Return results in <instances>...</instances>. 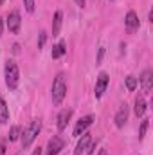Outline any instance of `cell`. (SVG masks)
Segmentation results:
<instances>
[{
    "instance_id": "cell-4",
    "label": "cell",
    "mask_w": 153,
    "mask_h": 155,
    "mask_svg": "<svg viewBox=\"0 0 153 155\" xmlns=\"http://www.w3.org/2000/svg\"><path fill=\"white\" fill-rule=\"evenodd\" d=\"M7 29H9V33H13V35H18V31H20V24H22V18H20V13L15 9V11H11L9 15H7Z\"/></svg>"
},
{
    "instance_id": "cell-22",
    "label": "cell",
    "mask_w": 153,
    "mask_h": 155,
    "mask_svg": "<svg viewBox=\"0 0 153 155\" xmlns=\"http://www.w3.org/2000/svg\"><path fill=\"white\" fill-rule=\"evenodd\" d=\"M4 153H5V143L0 139V155H4Z\"/></svg>"
},
{
    "instance_id": "cell-17",
    "label": "cell",
    "mask_w": 153,
    "mask_h": 155,
    "mask_svg": "<svg viewBox=\"0 0 153 155\" xmlns=\"http://www.w3.org/2000/svg\"><path fill=\"white\" fill-rule=\"evenodd\" d=\"M137 83H139V81H137V78L135 76H128L126 78V88H128V90H135V88H137Z\"/></svg>"
},
{
    "instance_id": "cell-3",
    "label": "cell",
    "mask_w": 153,
    "mask_h": 155,
    "mask_svg": "<svg viewBox=\"0 0 153 155\" xmlns=\"http://www.w3.org/2000/svg\"><path fill=\"white\" fill-rule=\"evenodd\" d=\"M5 85L9 90H16L18 87V81H20V71H18V65L13 61V60H7L5 61Z\"/></svg>"
},
{
    "instance_id": "cell-8",
    "label": "cell",
    "mask_w": 153,
    "mask_h": 155,
    "mask_svg": "<svg viewBox=\"0 0 153 155\" xmlns=\"http://www.w3.org/2000/svg\"><path fill=\"white\" fill-rule=\"evenodd\" d=\"M141 85H142V90L148 94V92H151L153 88V72L150 69H146L144 72H142V76H141Z\"/></svg>"
},
{
    "instance_id": "cell-18",
    "label": "cell",
    "mask_w": 153,
    "mask_h": 155,
    "mask_svg": "<svg viewBox=\"0 0 153 155\" xmlns=\"http://www.w3.org/2000/svg\"><path fill=\"white\" fill-rule=\"evenodd\" d=\"M20 137V128L18 126H13L11 132H9V141H16Z\"/></svg>"
},
{
    "instance_id": "cell-15",
    "label": "cell",
    "mask_w": 153,
    "mask_h": 155,
    "mask_svg": "<svg viewBox=\"0 0 153 155\" xmlns=\"http://www.w3.org/2000/svg\"><path fill=\"white\" fill-rule=\"evenodd\" d=\"M9 121V108H7V103L4 101V97L0 96V123L5 124Z\"/></svg>"
},
{
    "instance_id": "cell-10",
    "label": "cell",
    "mask_w": 153,
    "mask_h": 155,
    "mask_svg": "<svg viewBox=\"0 0 153 155\" xmlns=\"http://www.w3.org/2000/svg\"><path fill=\"white\" fill-rule=\"evenodd\" d=\"M114 121H115V126H117V128H122V126L126 124V121H128V107H126V105H122V107L117 110Z\"/></svg>"
},
{
    "instance_id": "cell-24",
    "label": "cell",
    "mask_w": 153,
    "mask_h": 155,
    "mask_svg": "<svg viewBox=\"0 0 153 155\" xmlns=\"http://www.w3.org/2000/svg\"><path fill=\"white\" fill-rule=\"evenodd\" d=\"M76 4L79 5V7H83V5H85V0H76Z\"/></svg>"
},
{
    "instance_id": "cell-23",
    "label": "cell",
    "mask_w": 153,
    "mask_h": 155,
    "mask_svg": "<svg viewBox=\"0 0 153 155\" xmlns=\"http://www.w3.org/2000/svg\"><path fill=\"white\" fill-rule=\"evenodd\" d=\"M103 54H105V49H99V56H97V61H101V58H103Z\"/></svg>"
},
{
    "instance_id": "cell-9",
    "label": "cell",
    "mask_w": 153,
    "mask_h": 155,
    "mask_svg": "<svg viewBox=\"0 0 153 155\" xmlns=\"http://www.w3.org/2000/svg\"><path fill=\"white\" fill-rule=\"evenodd\" d=\"M61 150H63V141L60 137H52L47 146V155H58Z\"/></svg>"
},
{
    "instance_id": "cell-14",
    "label": "cell",
    "mask_w": 153,
    "mask_h": 155,
    "mask_svg": "<svg viewBox=\"0 0 153 155\" xmlns=\"http://www.w3.org/2000/svg\"><path fill=\"white\" fill-rule=\"evenodd\" d=\"M61 20H63V15H61L60 11H56V13H54V20H52V36H58V35H60Z\"/></svg>"
},
{
    "instance_id": "cell-7",
    "label": "cell",
    "mask_w": 153,
    "mask_h": 155,
    "mask_svg": "<svg viewBox=\"0 0 153 155\" xmlns=\"http://www.w3.org/2000/svg\"><path fill=\"white\" fill-rule=\"evenodd\" d=\"M94 123V116H85V117H81L79 121H77V124H76V128H74V135L76 137H79L81 134H85V130L90 126Z\"/></svg>"
},
{
    "instance_id": "cell-6",
    "label": "cell",
    "mask_w": 153,
    "mask_h": 155,
    "mask_svg": "<svg viewBox=\"0 0 153 155\" xmlns=\"http://www.w3.org/2000/svg\"><path fill=\"white\" fill-rule=\"evenodd\" d=\"M108 81H110V78L106 72H101L99 76H97V81H96V97H101L103 94H105V90H106V87H108Z\"/></svg>"
},
{
    "instance_id": "cell-20",
    "label": "cell",
    "mask_w": 153,
    "mask_h": 155,
    "mask_svg": "<svg viewBox=\"0 0 153 155\" xmlns=\"http://www.w3.org/2000/svg\"><path fill=\"white\" fill-rule=\"evenodd\" d=\"M24 5H25V9H27L29 13L34 11V0H24Z\"/></svg>"
},
{
    "instance_id": "cell-19",
    "label": "cell",
    "mask_w": 153,
    "mask_h": 155,
    "mask_svg": "<svg viewBox=\"0 0 153 155\" xmlns=\"http://www.w3.org/2000/svg\"><path fill=\"white\" fill-rule=\"evenodd\" d=\"M146 130H148V121L144 119V121H142V124H141V132H139V137H141V139L146 135Z\"/></svg>"
},
{
    "instance_id": "cell-16",
    "label": "cell",
    "mask_w": 153,
    "mask_h": 155,
    "mask_svg": "<svg viewBox=\"0 0 153 155\" xmlns=\"http://www.w3.org/2000/svg\"><path fill=\"white\" fill-rule=\"evenodd\" d=\"M65 52H67V49H65V41H58V43L52 47V58H54V60L61 58Z\"/></svg>"
},
{
    "instance_id": "cell-2",
    "label": "cell",
    "mask_w": 153,
    "mask_h": 155,
    "mask_svg": "<svg viewBox=\"0 0 153 155\" xmlns=\"http://www.w3.org/2000/svg\"><path fill=\"white\" fill-rule=\"evenodd\" d=\"M40 130H41V121H40V119L31 121V123L24 128V132H22V146H24V148H29V146L33 144V141L38 137Z\"/></svg>"
},
{
    "instance_id": "cell-12",
    "label": "cell",
    "mask_w": 153,
    "mask_h": 155,
    "mask_svg": "<svg viewBox=\"0 0 153 155\" xmlns=\"http://www.w3.org/2000/svg\"><path fill=\"white\" fill-rule=\"evenodd\" d=\"M70 116H72V110H70V108H67V110H61V112H60V116H58V130H60V132H63V130L67 128Z\"/></svg>"
},
{
    "instance_id": "cell-26",
    "label": "cell",
    "mask_w": 153,
    "mask_h": 155,
    "mask_svg": "<svg viewBox=\"0 0 153 155\" xmlns=\"http://www.w3.org/2000/svg\"><path fill=\"white\" fill-rule=\"evenodd\" d=\"M4 31V24H2V18H0V33Z\"/></svg>"
},
{
    "instance_id": "cell-11",
    "label": "cell",
    "mask_w": 153,
    "mask_h": 155,
    "mask_svg": "<svg viewBox=\"0 0 153 155\" xmlns=\"http://www.w3.org/2000/svg\"><path fill=\"white\" fill-rule=\"evenodd\" d=\"M90 144H92V135L90 134H83L81 141L77 143V146H76V155H81L83 152H86L90 148Z\"/></svg>"
},
{
    "instance_id": "cell-1",
    "label": "cell",
    "mask_w": 153,
    "mask_h": 155,
    "mask_svg": "<svg viewBox=\"0 0 153 155\" xmlns=\"http://www.w3.org/2000/svg\"><path fill=\"white\" fill-rule=\"evenodd\" d=\"M50 96H52V103L54 105H61L63 103V99H65V96H67V83H65V74H58L56 79H54V83H52V92H50Z\"/></svg>"
},
{
    "instance_id": "cell-27",
    "label": "cell",
    "mask_w": 153,
    "mask_h": 155,
    "mask_svg": "<svg viewBox=\"0 0 153 155\" xmlns=\"http://www.w3.org/2000/svg\"><path fill=\"white\" fill-rule=\"evenodd\" d=\"M2 2H4V0H0V5H2Z\"/></svg>"
},
{
    "instance_id": "cell-25",
    "label": "cell",
    "mask_w": 153,
    "mask_h": 155,
    "mask_svg": "<svg viewBox=\"0 0 153 155\" xmlns=\"http://www.w3.org/2000/svg\"><path fill=\"white\" fill-rule=\"evenodd\" d=\"M33 155H41V148H36V150H34V153Z\"/></svg>"
},
{
    "instance_id": "cell-13",
    "label": "cell",
    "mask_w": 153,
    "mask_h": 155,
    "mask_svg": "<svg viewBox=\"0 0 153 155\" xmlns=\"http://www.w3.org/2000/svg\"><path fill=\"white\" fill-rule=\"evenodd\" d=\"M144 114H146V101L142 96H137L135 97V116L142 117Z\"/></svg>"
},
{
    "instance_id": "cell-5",
    "label": "cell",
    "mask_w": 153,
    "mask_h": 155,
    "mask_svg": "<svg viewBox=\"0 0 153 155\" xmlns=\"http://www.w3.org/2000/svg\"><path fill=\"white\" fill-rule=\"evenodd\" d=\"M124 25H126V31L128 33H135V31H139V16L133 13V11H128V15H126V18H124Z\"/></svg>"
},
{
    "instance_id": "cell-21",
    "label": "cell",
    "mask_w": 153,
    "mask_h": 155,
    "mask_svg": "<svg viewBox=\"0 0 153 155\" xmlns=\"http://www.w3.org/2000/svg\"><path fill=\"white\" fill-rule=\"evenodd\" d=\"M45 40H47V33H40V41H38V49H41L45 45Z\"/></svg>"
}]
</instances>
